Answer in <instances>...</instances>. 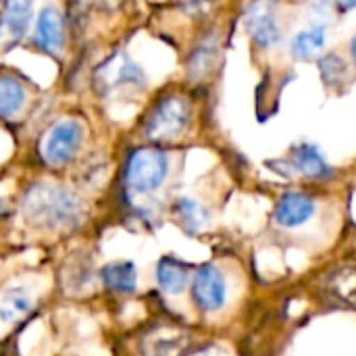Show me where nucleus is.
<instances>
[{
    "instance_id": "f257e3e1",
    "label": "nucleus",
    "mask_w": 356,
    "mask_h": 356,
    "mask_svg": "<svg viewBox=\"0 0 356 356\" xmlns=\"http://www.w3.org/2000/svg\"><path fill=\"white\" fill-rule=\"evenodd\" d=\"M23 215L33 227L71 229L81 221L83 204L77 194L56 184H35L23 198Z\"/></svg>"
},
{
    "instance_id": "f03ea898",
    "label": "nucleus",
    "mask_w": 356,
    "mask_h": 356,
    "mask_svg": "<svg viewBox=\"0 0 356 356\" xmlns=\"http://www.w3.org/2000/svg\"><path fill=\"white\" fill-rule=\"evenodd\" d=\"M169 173V159L159 148H138L125 165V184L134 192L146 194L161 188Z\"/></svg>"
},
{
    "instance_id": "7ed1b4c3",
    "label": "nucleus",
    "mask_w": 356,
    "mask_h": 356,
    "mask_svg": "<svg viewBox=\"0 0 356 356\" xmlns=\"http://www.w3.org/2000/svg\"><path fill=\"white\" fill-rule=\"evenodd\" d=\"M190 119V106L179 96L163 98L146 121V136L150 140H173L177 138Z\"/></svg>"
},
{
    "instance_id": "20e7f679",
    "label": "nucleus",
    "mask_w": 356,
    "mask_h": 356,
    "mask_svg": "<svg viewBox=\"0 0 356 356\" xmlns=\"http://www.w3.org/2000/svg\"><path fill=\"white\" fill-rule=\"evenodd\" d=\"M83 140V127L77 119H60L50 127V131L44 138V161L52 167H60L69 163Z\"/></svg>"
},
{
    "instance_id": "39448f33",
    "label": "nucleus",
    "mask_w": 356,
    "mask_h": 356,
    "mask_svg": "<svg viewBox=\"0 0 356 356\" xmlns=\"http://www.w3.org/2000/svg\"><path fill=\"white\" fill-rule=\"evenodd\" d=\"M192 296L200 311L215 313L225 305L227 288L221 271L213 265H204L196 271L192 282Z\"/></svg>"
},
{
    "instance_id": "423d86ee",
    "label": "nucleus",
    "mask_w": 356,
    "mask_h": 356,
    "mask_svg": "<svg viewBox=\"0 0 356 356\" xmlns=\"http://www.w3.org/2000/svg\"><path fill=\"white\" fill-rule=\"evenodd\" d=\"M96 81L104 90H113L117 86H142L144 73L127 54L119 52L98 67Z\"/></svg>"
},
{
    "instance_id": "0eeeda50",
    "label": "nucleus",
    "mask_w": 356,
    "mask_h": 356,
    "mask_svg": "<svg viewBox=\"0 0 356 356\" xmlns=\"http://www.w3.org/2000/svg\"><path fill=\"white\" fill-rule=\"evenodd\" d=\"M244 23H246V29H248L250 38L261 48H271L282 38L280 25H277V19H275V10L267 2L250 4L248 10H246Z\"/></svg>"
},
{
    "instance_id": "6e6552de",
    "label": "nucleus",
    "mask_w": 356,
    "mask_h": 356,
    "mask_svg": "<svg viewBox=\"0 0 356 356\" xmlns=\"http://www.w3.org/2000/svg\"><path fill=\"white\" fill-rule=\"evenodd\" d=\"M315 215V200L302 192H288L282 196L275 209V221L282 227L305 225Z\"/></svg>"
},
{
    "instance_id": "1a4fd4ad",
    "label": "nucleus",
    "mask_w": 356,
    "mask_h": 356,
    "mask_svg": "<svg viewBox=\"0 0 356 356\" xmlns=\"http://www.w3.org/2000/svg\"><path fill=\"white\" fill-rule=\"evenodd\" d=\"M35 44L44 52H58L63 48V19L60 13L54 6H44L38 21H35Z\"/></svg>"
},
{
    "instance_id": "9d476101",
    "label": "nucleus",
    "mask_w": 356,
    "mask_h": 356,
    "mask_svg": "<svg viewBox=\"0 0 356 356\" xmlns=\"http://www.w3.org/2000/svg\"><path fill=\"white\" fill-rule=\"evenodd\" d=\"M33 307V296L25 288H10L0 298V321L4 325L17 323L29 315Z\"/></svg>"
},
{
    "instance_id": "9b49d317",
    "label": "nucleus",
    "mask_w": 356,
    "mask_h": 356,
    "mask_svg": "<svg viewBox=\"0 0 356 356\" xmlns=\"http://www.w3.org/2000/svg\"><path fill=\"white\" fill-rule=\"evenodd\" d=\"M292 161H294V167L309 175V177H327L332 173L327 161L323 159V154L319 152L317 146L313 144H300L292 150Z\"/></svg>"
},
{
    "instance_id": "f8f14e48",
    "label": "nucleus",
    "mask_w": 356,
    "mask_h": 356,
    "mask_svg": "<svg viewBox=\"0 0 356 356\" xmlns=\"http://www.w3.org/2000/svg\"><path fill=\"white\" fill-rule=\"evenodd\" d=\"M25 88L13 75H0V117L10 119L21 113L25 104Z\"/></svg>"
},
{
    "instance_id": "ddd939ff",
    "label": "nucleus",
    "mask_w": 356,
    "mask_h": 356,
    "mask_svg": "<svg viewBox=\"0 0 356 356\" xmlns=\"http://www.w3.org/2000/svg\"><path fill=\"white\" fill-rule=\"evenodd\" d=\"M102 282L115 292H134L138 284L136 265L129 261H117L102 269Z\"/></svg>"
},
{
    "instance_id": "4468645a",
    "label": "nucleus",
    "mask_w": 356,
    "mask_h": 356,
    "mask_svg": "<svg viewBox=\"0 0 356 356\" xmlns=\"http://www.w3.org/2000/svg\"><path fill=\"white\" fill-rule=\"evenodd\" d=\"M156 282L167 294H179L188 284V269L175 259H163L156 265Z\"/></svg>"
},
{
    "instance_id": "2eb2a0df",
    "label": "nucleus",
    "mask_w": 356,
    "mask_h": 356,
    "mask_svg": "<svg viewBox=\"0 0 356 356\" xmlns=\"http://www.w3.org/2000/svg\"><path fill=\"white\" fill-rule=\"evenodd\" d=\"M31 21V4L29 2H8L2 13V25L8 31L13 42H19L27 31Z\"/></svg>"
},
{
    "instance_id": "dca6fc26",
    "label": "nucleus",
    "mask_w": 356,
    "mask_h": 356,
    "mask_svg": "<svg viewBox=\"0 0 356 356\" xmlns=\"http://www.w3.org/2000/svg\"><path fill=\"white\" fill-rule=\"evenodd\" d=\"M325 46V29L321 25L311 27V29H302L294 35L292 40V54L296 58L309 60L315 54H319V50Z\"/></svg>"
},
{
    "instance_id": "f3484780",
    "label": "nucleus",
    "mask_w": 356,
    "mask_h": 356,
    "mask_svg": "<svg viewBox=\"0 0 356 356\" xmlns=\"http://www.w3.org/2000/svg\"><path fill=\"white\" fill-rule=\"evenodd\" d=\"M175 213L188 232H200L209 223V211L194 198H179L175 204Z\"/></svg>"
},
{
    "instance_id": "a211bd4d",
    "label": "nucleus",
    "mask_w": 356,
    "mask_h": 356,
    "mask_svg": "<svg viewBox=\"0 0 356 356\" xmlns=\"http://www.w3.org/2000/svg\"><path fill=\"white\" fill-rule=\"evenodd\" d=\"M319 71L321 77L327 86H340L348 77V67L346 60L338 54H327L319 60Z\"/></svg>"
},
{
    "instance_id": "6ab92c4d",
    "label": "nucleus",
    "mask_w": 356,
    "mask_h": 356,
    "mask_svg": "<svg viewBox=\"0 0 356 356\" xmlns=\"http://www.w3.org/2000/svg\"><path fill=\"white\" fill-rule=\"evenodd\" d=\"M215 58V44L213 42H204L202 46L196 48V52L192 54L190 63H188V71L192 73V77H202L209 67L213 65Z\"/></svg>"
},
{
    "instance_id": "aec40b11",
    "label": "nucleus",
    "mask_w": 356,
    "mask_h": 356,
    "mask_svg": "<svg viewBox=\"0 0 356 356\" xmlns=\"http://www.w3.org/2000/svg\"><path fill=\"white\" fill-rule=\"evenodd\" d=\"M353 56H355V63H356V38L353 40Z\"/></svg>"
}]
</instances>
